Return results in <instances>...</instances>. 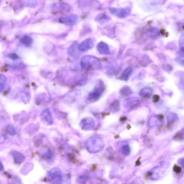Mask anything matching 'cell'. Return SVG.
<instances>
[{
  "label": "cell",
  "instance_id": "6da1fadb",
  "mask_svg": "<svg viewBox=\"0 0 184 184\" xmlns=\"http://www.w3.org/2000/svg\"><path fill=\"white\" fill-rule=\"evenodd\" d=\"M81 65L82 68L86 71L99 70L101 68L99 59L92 55L83 56L81 60Z\"/></svg>",
  "mask_w": 184,
  "mask_h": 184
},
{
  "label": "cell",
  "instance_id": "7a4b0ae2",
  "mask_svg": "<svg viewBox=\"0 0 184 184\" xmlns=\"http://www.w3.org/2000/svg\"><path fill=\"white\" fill-rule=\"evenodd\" d=\"M104 146L103 140L98 136L91 137L86 142V147L87 150L92 153H97L101 151Z\"/></svg>",
  "mask_w": 184,
  "mask_h": 184
},
{
  "label": "cell",
  "instance_id": "3957f363",
  "mask_svg": "<svg viewBox=\"0 0 184 184\" xmlns=\"http://www.w3.org/2000/svg\"><path fill=\"white\" fill-rule=\"evenodd\" d=\"M49 176L53 184H69L68 178L59 168L51 169L49 171Z\"/></svg>",
  "mask_w": 184,
  "mask_h": 184
},
{
  "label": "cell",
  "instance_id": "277c9868",
  "mask_svg": "<svg viewBox=\"0 0 184 184\" xmlns=\"http://www.w3.org/2000/svg\"><path fill=\"white\" fill-rule=\"evenodd\" d=\"M140 100L138 97L131 96L124 100V105L125 108L132 110L136 108L140 104Z\"/></svg>",
  "mask_w": 184,
  "mask_h": 184
},
{
  "label": "cell",
  "instance_id": "5b68a950",
  "mask_svg": "<svg viewBox=\"0 0 184 184\" xmlns=\"http://www.w3.org/2000/svg\"><path fill=\"white\" fill-rule=\"evenodd\" d=\"M109 10L111 13L116 16L124 18L128 16L131 13V11L129 8H111L109 9Z\"/></svg>",
  "mask_w": 184,
  "mask_h": 184
},
{
  "label": "cell",
  "instance_id": "8992f818",
  "mask_svg": "<svg viewBox=\"0 0 184 184\" xmlns=\"http://www.w3.org/2000/svg\"><path fill=\"white\" fill-rule=\"evenodd\" d=\"M80 126L82 129L85 131H90L94 127L95 122L92 118L87 117L82 120Z\"/></svg>",
  "mask_w": 184,
  "mask_h": 184
},
{
  "label": "cell",
  "instance_id": "52a82bcc",
  "mask_svg": "<svg viewBox=\"0 0 184 184\" xmlns=\"http://www.w3.org/2000/svg\"><path fill=\"white\" fill-rule=\"evenodd\" d=\"M103 90L102 87H99L95 89L88 96V99L91 101L95 102L98 101L102 94Z\"/></svg>",
  "mask_w": 184,
  "mask_h": 184
},
{
  "label": "cell",
  "instance_id": "ba28073f",
  "mask_svg": "<svg viewBox=\"0 0 184 184\" xmlns=\"http://www.w3.org/2000/svg\"><path fill=\"white\" fill-rule=\"evenodd\" d=\"M94 44L92 39L88 38L83 40L78 46V49L81 51H86L92 49Z\"/></svg>",
  "mask_w": 184,
  "mask_h": 184
},
{
  "label": "cell",
  "instance_id": "9c48e42d",
  "mask_svg": "<svg viewBox=\"0 0 184 184\" xmlns=\"http://www.w3.org/2000/svg\"><path fill=\"white\" fill-rule=\"evenodd\" d=\"M78 16L76 15H71L67 17L61 18L60 22L63 24L69 25H72L76 24L78 20Z\"/></svg>",
  "mask_w": 184,
  "mask_h": 184
},
{
  "label": "cell",
  "instance_id": "30bf717a",
  "mask_svg": "<svg viewBox=\"0 0 184 184\" xmlns=\"http://www.w3.org/2000/svg\"><path fill=\"white\" fill-rule=\"evenodd\" d=\"M41 118L43 122L46 124L50 125L52 124L53 122L51 114L48 109H46L41 114Z\"/></svg>",
  "mask_w": 184,
  "mask_h": 184
},
{
  "label": "cell",
  "instance_id": "8fae6325",
  "mask_svg": "<svg viewBox=\"0 0 184 184\" xmlns=\"http://www.w3.org/2000/svg\"><path fill=\"white\" fill-rule=\"evenodd\" d=\"M97 49L99 53L101 54L107 55L110 54V48L108 45L104 42H100L98 45Z\"/></svg>",
  "mask_w": 184,
  "mask_h": 184
},
{
  "label": "cell",
  "instance_id": "7c38bea8",
  "mask_svg": "<svg viewBox=\"0 0 184 184\" xmlns=\"http://www.w3.org/2000/svg\"><path fill=\"white\" fill-rule=\"evenodd\" d=\"M133 72V69L131 67H128L124 71L121 75L120 78L121 80L126 81L131 76Z\"/></svg>",
  "mask_w": 184,
  "mask_h": 184
},
{
  "label": "cell",
  "instance_id": "4fadbf2b",
  "mask_svg": "<svg viewBox=\"0 0 184 184\" xmlns=\"http://www.w3.org/2000/svg\"><path fill=\"white\" fill-rule=\"evenodd\" d=\"M14 159V162L17 164L21 163L25 159V158L20 153L14 152L13 153Z\"/></svg>",
  "mask_w": 184,
  "mask_h": 184
},
{
  "label": "cell",
  "instance_id": "5bb4252c",
  "mask_svg": "<svg viewBox=\"0 0 184 184\" xmlns=\"http://www.w3.org/2000/svg\"><path fill=\"white\" fill-rule=\"evenodd\" d=\"M133 91L128 87H124L121 89L120 93L123 96H128L133 93Z\"/></svg>",
  "mask_w": 184,
  "mask_h": 184
},
{
  "label": "cell",
  "instance_id": "9a60e30c",
  "mask_svg": "<svg viewBox=\"0 0 184 184\" xmlns=\"http://www.w3.org/2000/svg\"><path fill=\"white\" fill-rule=\"evenodd\" d=\"M110 19V18L108 16L103 14H99V15L96 18V21L99 22H106L108 21Z\"/></svg>",
  "mask_w": 184,
  "mask_h": 184
},
{
  "label": "cell",
  "instance_id": "2e32d148",
  "mask_svg": "<svg viewBox=\"0 0 184 184\" xmlns=\"http://www.w3.org/2000/svg\"><path fill=\"white\" fill-rule=\"evenodd\" d=\"M151 90L150 89L148 88H145L142 89L140 92V95L143 97H148L150 95Z\"/></svg>",
  "mask_w": 184,
  "mask_h": 184
},
{
  "label": "cell",
  "instance_id": "e0dca14e",
  "mask_svg": "<svg viewBox=\"0 0 184 184\" xmlns=\"http://www.w3.org/2000/svg\"><path fill=\"white\" fill-rule=\"evenodd\" d=\"M119 101H116L112 104L111 106V110L113 112L119 111L120 109V105Z\"/></svg>",
  "mask_w": 184,
  "mask_h": 184
},
{
  "label": "cell",
  "instance_id": "ac0fdd59",
  "mask_svg": "<svg viewBox=\"0 0 184 184\" xmlns=\"http://www.w3.org/2000/svg\"><path fill=\"white\" fill-rule=\"evenodd\" d=\"M1 92L4 89L7 83V79L6 77L2 75L1 76Z\"/></svg>",
  "mask_w": 184,
  "mask_h": 184
},
{
  "label": "cell",
  "instance_id": "d6986e66",
  "mask_svg": "<svg viewBox=\"0 0 184 184\" xmlns=\"http://www.w3.org/2000/svg\"><path fill=\"white\" fill-rule=\"evenodd\" d=\"M121 151H122V153L126 155H128L130 153V147L127 145H125L123 146L122 148H121Z\"/></svg>",
  "mask_w": 184,
  "mask_h": 184
},
{
  "label": "cell",
  "instance_id": "ffe728a7",
  "mask_svg": "<svg viewBox=\"0 0 184 184\" xmlns=\"http://www.w3.org/2000/svg\"><path fill=\"white\" fill-rule=\"evenodd\" d=\"M22 41L23 43L26 45H29L31 43L32 39L29 37H25L23 38Z\"/></svg>",
  "mask_w": 184,
  "mask_h": 184
},
{
  "label": "cell",
  "instance_id": "44dd1931",
  "mask_svg": "<svg viewBox=\"0 0 184 184\" xmlns=\"http://www.w3.org/2000/svg\"><path fill=\"white\" fill-rule=\"evenodd\" d=\"M180 46L181 48L182 51L184 52V34L180 37Z\"/></svg>",
  "mask_w": 184,
  "mask_h": 184
},
{
  "label": "cell",
  "instance_id": "7402d4cb",
  "mask_svg": "<svg viewBox=\"0 0 184 184\" xmlns=\"http://www.w3.org/2000/svg\"><path fill=\"white\" fill-rule=\"evenodd\" d=\"M174 171H175V172H176L177 173L180 172V171H181V169L179 167H174Z\"/></svg>",
  "mask_w": 184,
  "mask_h": 184
},
{
  "label": "cell",
  "instance_id": "603a6c76",
  "mask_svg": "<svg viewBox=\"0 0 184 184\" xmlns=\"http://www.w3.org/2000/svg\"><path fill=\"white\" fill-rule=\"evenodd\" d=\"M10 58L13 59H17V56L15 54H12L11 57H10Z\"/></svg>",
  "mask_w": 184,
  "mask_h": 184
}]
</instances>
